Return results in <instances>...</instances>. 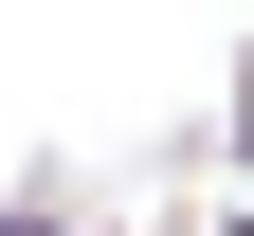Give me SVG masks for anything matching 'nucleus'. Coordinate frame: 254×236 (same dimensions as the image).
<instances>
[{
    "label": "nucleus",
    "instance_id": "obj_1",
    "mask_svg": "<svg viewBox=\"0 0 254 236\" xmlns=\"http://www.w3.org/2000/svg\"><path fill=\"white\" fill-rule=\"evenodd\" d=\"M0 236H55V218H0Z\"/></svg>",
    "mask_w": 254,
    "mask_h": 236
}]
</instances>
